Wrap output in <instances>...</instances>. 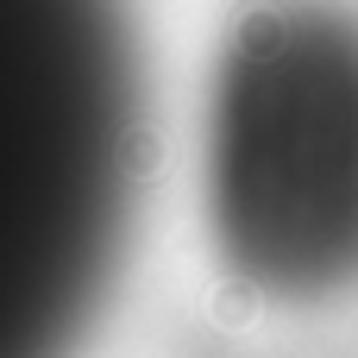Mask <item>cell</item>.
<instances>
[{"instance_id":"2","label":"cell","mask_w":358,"mask_h":358,"mask_svg":"<svg viewBox=\"0 0 358 358\" xmlns=\"http://www.w3.org/2000/svg\"><path fill=\"white\" fill-rule=\"evenodd\" d=\"M201 214L220 264L271 302L358 283V13L252 6L214 63L201 120Z\"/></svg>"},{"instance_id":"1","label":"cell","mask_w":358,"mask_h":358,"mask_svg":"<svg viewBox=\"0 0 358 358\" xmlns=\"http://www.w3.org/2000/svg\"><path fill=\"white\" fill-rule=\"evenodd\" d=\"M145 176V50L126 0H0V358H76Z\"/></svg>"}]
</instances>
